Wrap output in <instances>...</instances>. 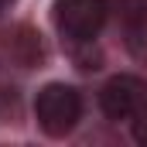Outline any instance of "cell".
Listing matches in <instances>:
<instances>
[{
    "mask_svg": "<svg viewBox=\"0 0 147 147\" xmlns=\"http://www.w3.org/2000/svg\"><path fill=\"white\" fill-rule=\"evenodd\" d=\"M120 10H123V21L134 28V24H147V0H120Z\"/></svg>",
    "mask_w": 147,
    "mask_h": 147,
    "instance_id": "4",
    "label": "cell"
},
{
    "mask_svg": "<svg viewBox=\"0 0 147 147\" xmlns=\"http://www.w3.org/2000/svg\"><path fill=\"white\" fill-rule=\"evenodd\" d=\"M134 140L147 147V106L137 113V116H134Z\"/></svg>",
    "mask_w": 147,
    "mask_h": 147,
    "instance_id": "5",
    "label": "cell"
},
{
    "mask_svg": "<svg viewBox=\"0 0 147 147\" xmlns=\"http://www.w3.org/2000/svg\"><path fill=\"white\" fill-rule=\"evenodd\" d=\"M10 3H14V0H0V14H3V10H7Z\"/></svg>",
    "mask_w": 147,
    "mask_h": 147,
    "instance_id": "6",
    "label": "cell"
},
{
    "mask_svg": "<svg viewBox=\"0 0 147 147\" xmlns=\"http://www.w3.org/2000/svg\"><path fill=\"white\" fill-rule=\"evenodd\" d=\"M110 0H55V28L65 41L86 45L103 31Z\"/></svg>",
    "mask_w": 147,
    "mask_h": 147,
    "instance_id": "2",
    "label": "cell"
},
{
    "mask_svg": "<svg viewBox=\"0 0 147 147\" xmlns=\"http://www.w3.org/2000/svg\"><path fill=\"white\" fill-rule=\"evenodd\" d=\"M99 106L110 120H134L147 106V82L140 75H113L99 89Z\"/></svg>",
    "mask_w": 147,
    "mask_h": 147,
    "instance_id": "3",
    "label": "cell"
},
{
    "mask_svg": "<svg viewBox=\"0 0 147 147\" xmlns=\"http://www.w3.org/2000/svg\"><path fill=\"white\" fill-rule=\"evenodd\" d=\"M82 116V96L79 89L65 86V82H48L34 99V120L41 134L48 137H69Z\"/></svg>",
    "mask_w": 147,
    "mask_h": 147,
    "instance_id": "1",
    "label": "cell"
}]
</instances>
